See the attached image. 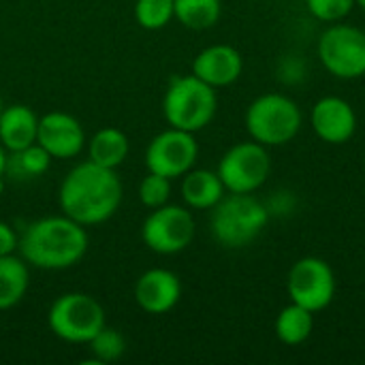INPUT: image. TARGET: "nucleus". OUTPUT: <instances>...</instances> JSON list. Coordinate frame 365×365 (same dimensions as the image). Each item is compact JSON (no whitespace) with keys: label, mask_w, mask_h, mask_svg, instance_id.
<instances>
[{"label":"nucleus","mask_w":365,"mask_h":365,"mask_svg":"<svg viewBox=\"0 0 365 365\" xmlns=\"http://www.w3.org/2000/svg\"><path fill=\"white\" fill-rule=\"evenodd\" d=\"M124 190L115 169L86 160L73 167L58 192L60 210L83 227L107 222L120 210Z\"/></svg>","instance_id":"nucleus-1"},{"label":"nucleus","mask_w":365,"mask_h":365,"mask_svg":"<svg viewBox=\"0 0 365 365\" xmlns=\"http://www.w3.org/2000/svg\"><path fill=\"white\" fill-rule=\"evenodd\" d=\"M88 244L86 227L62 214L30 222L17 242V250L28 265L60 272L77 265L86 257Z\"/></svg>","instance_id":"nucleus-2"},{"label":"nucleus","mask_w":365,"mask_h":365,"mask_svg":"<svg viewBox=\"0 0 365 365\" xmlns=\"http://www.w3.org/2000/svg\"><path fill=\"white\" fill-rule=\"evenodd\" d=\"M267 205L250 195L229 192L214 207L210 216L212 237L229 250H240L252 244L267 227Z\"/></svg>","instance_id":"nucleus-3"},{"label":"nucleus","mask_w":365,"mask_h":365,"mask_svg":"<svg viewBox=\"0 0 365 365\" xmlns=\"http://www.w3.org/2000/svg\"><path fill=\"white\" fill-rule=\"evenodd\" d=\"M244 122L252 141L265 148H280L299 135L304 115L291 96L282 92H265L248 105Z\"/></svg>","instance_id":"nucleus-4"},{"label":"nucleus","mask_w":365,"mask_h":365,"mask_svg":"<svg viewBox=\"0 0 365 365\" xmlns=\"http://www.w3.org/2000/svg\"><path fill=\"white\" fill-rule=\"evenodd\" d=\"M218 109L216 88L199 77L175 75L163 96V115L169 126L188 133H199L212 124Z\"/></svg>","instance_id":"nucleus-5"},{"label":"nucleus","mask_w":365,"mask_h":365,"mask_svg":"<svg viewBox=\"0 0 365 365\" xmlns=\"http://www.w3.org/2000/svg\"><path fill=\"white\" fill-rule=\"evenodd\" d=\"M47 325L56 338L68 344H88L107 325L105 308L88 293H64L49 306Z\"/></svg>","instance_id":"nucleus-6"},{"label":"nucleus","mask_w":365,"mask_h":365,"mask_svg":"<svg viewBox=\"0 0 365 365\" xmlns=\"http://www.w3.org/2000/svg\"><path fill=\"white\" fill-rule=\"evenodd\" d=\"M317 56L323 68L338 79H359L365 75V30L334 21L317 41Z\"/></svg>","instance_id":"nucleus-7"},{"label":"nucleus","mask_w":365,"mask_h":365,"mask_svg":"<svg viewBox=\"0 0 365 365\" xmlns=\"http://www.w3.org/2000/svg\"><path fill=\"white\" fill-rule=\"evenodd\" d=\"M216 171L227 192L250 195L267 182L272 173V158L265 145L252 139L240 141L222 154Z\"/></svg>","instance_id":"nucleus-8"},{"label":"nucleus","mask_w":365,"mask_h":365,"mask_svg":"<svg viewBox=\"0 0 365 365\" xmlns=\"http://www.w3.org/2000/svg\"><path fill=\"white\" fill-rule=\"evenodd\" d=\"M197 233L195 216L190 207L165 203L148 214L141 227L143 244L156 255H180L184 252Z\"/></svg>","instance_id":"nucleus-9"},{"label":"nucleus","mask_w":365,"mask_h":365,"mask_svg":"<svg viewBox=\"0 0 365 365\" xmlns=\"http://www.w3.org/2000/svg\"><path fill=\"white\" fill-rule=\"evenodd\" d=\"M336 274L325 259L304 257L293 263L287 278V291L293 304L319 314L336 297Z\"/></svg>","instance_id":"nucleus-10"},{"label":"nucleus","mask_w":365,"mask_h":365,"mask_svg":"<svg viewBox=\"0 0 365 365\" xmlns=\"http://www.w3.org/2000/svg\"><path fill=\"white\" fill-rule=\"evenodd\" d=\"M199 158V143L195 133L173 128L158 133L145 148V167L152 173H160L169 180L188 173Z\"/></svg>","instance_id":"nucleus-11"},{"label":"nucleus","mask_w":365,"mask_h":365,"mask_svg":"<svg viewBox=\"0 0 365 365\" xmlns=\"http://www.w3.org/2000/svg\"><path fill=\"white\" fill-rule=\"evenodd\" d=\"M36 143L51 158L68 160L86 148V133L75 115L64 111H49L38 120Z\"/></svg>","instance_id":"nucleus-12"},{"label":"nucleus","mask_w":365,"mask_h":365,"mask_svg":"<svg viewBox=\"0 0 365 365\" xmlns=\"http://www.w3.org/2000/svg\"><path fill=\"white\" fill-rule=\"evenodd\" d=\"M310 126L321 141L342 145L357 133V113L346 98L323 96L310 111Z\"/></svg>","instance_id":"nucleus-13"},{"label":"nucleus","mask_w":365,"mask_h":365,"mask_svg":"<svg viewBox=\"0 0 365 365\" xmlns=\"http://www.w3.org/2000/svg\"><path fill=\"white\" fill-rule=\"evenodd\" d=\"M180 299L182 282L171 269H148L135 282V302L148 314H167L180 304Z\"/></svg>","instance_id":"nucleus-14"},{"label":"nucleus","mask_w":365,"mask_h":365,"mask_svg":"<svg viewBox=\"0 0 365 365\" xmlns=\"http://www.w3.org/2000/svg\"><path fill=\"white\" fill-rule=\"evenodd\" d=\"M244 58L242 53L227 43H216L201 49L192 60V75L205 81L212 88H227L242 77Z\"/></svg>","instance_id":"nucleus-15"},{"label":"nucleus","mask_w":365,"mask_h":365,"mask_svg":"<svg viewBox=\"0 0 365 365\" xmlns=\"http://www.w3.org/2000/svg\"><path fill=\"white\" fill-rule=\"evenodd\" d=\"M38 115L28 105H9L0 113V143L6 152H15L36 143Z\"/></svg>","instance_id":"nucleus-16"},{"label":"nucleus","mask_w":365,"mask_h":365,"mask_svg":"<svg viewBox=\"0 0 365 365\" xmlns=\"http://www.w3.org/2000/svg\"><path fill=\"white\" fill-rule=\"evenodd\" d=\"M182 201L190 210H212L225 195L227 188L218 175V171L212 169H190L182 175L180 184Z\"/></svg>","instance_id":"nucleus-17"},{"label":"nucleus","mask_w":365,"mask_h":365,"mask_svg":"<svg viewBox=\"0 0 365 365\" xmlns=\"http://www.w3.org/2000/svg\"><path fill=\"white\" fill-rule=\"evenodd\" d=\"M86 145H88V160L107 169H118L126 160L130 150L128 137L113 126H105L96 130Z\"/></svg>","instance_id":"nucleus-18"},{"label":"nucleus","mask_w":365,"mask_h":365,"mask_svg":"<svg viewBox=\"0 0 365 365\" xmlns=\"http://www.w3.org/2000/svg\"><path fill=\"white\" fill-rule=\"evenodd\" d=\"M30 284L28 263L21 257L6 255L0 257V310L15 308Z\"/></svg>","instance_id":"nucleus-19"},{"label":"nucleus","mask_w":365,"mask_h":365,"mask_svg":"<svg viewBox=\"0 0 365 365\" xmlns=\"http://www.w3.org/2000/svg\"><path fill=\"white\" fill-rule=\"evenodd\" d=\"M274 331H276V338L282 344L299 346L314 331V312H310L304 306H297V304L291 302L289 306H284L278 312L276 323H274Z\"/></svg>","instance_id":"nucleus-20"},{"label":"nucleus","mask_w":365,"mask_h":365,"mask_svg":"<svg viewBox=\"0 0 365 365\" xmlns=\"http://www.w3.org/2000/svg\"><path fill=\"white\" fill-rule=\"evenodd\" d=\"M49 165H51V156L38 143H32L28 148L6 154L4 175H11L13 180H19V182H28V180H36L45 175Z\"/></svg>","instance_id":"nucleus-21"},{"label":"nucleus","mask_w":365,"mask_h":365,"mask_svg":"<svg viewBox=\"0 0 365 365\" xmlns=\"http://www.w3.org/2000/svg\"><path fill=\"white\" fill-rule=\"evenodd\" d=\"M222 15L220 0H175V19L190 30H207Z\"/></svg>","instance_id":"nucleus-22"},{"label":"nucleus","mask_w":365,"mask_h":365,"mask_svg":"<svg viewBox=\"0 0 365 365\" xmlns=\"http://www.w3.org/2000/svg\"><path fill=\"white\" fill-rule=\"evenodd\" d=\"M135 19L145 30H163L175 19V0H137Z\"/></svg>","instance_id":"nucleus-23"},{"label":"nucleus","mask_w":365,"mask_h":365,"mask_svg":"<svg viewBox=\"0 0 365 365\" xmlns=\"http://www.w3.org/2000/svg\"><path fill=\"white\" fill-rule=\"evenodd\" d=\"M90 353L94 357L96 364H111V361H118L124 351H126V340L124 336L118 331V329H111V327H103L90 342Z\"/></svg>","instance_id":"nucleus-24"},{"label":"nucleus","mask_w":365,"mask_h":365,"mask_svg":"<svg viewBox=\"0 0 365 365\" xmlns=\"http://www.w3.org/2000/svg\"><path fill=\"white\" fill-rule=\"evenodd\" d=\"M171 182L169 178L160 175V173H152L148 171V175L141 180L139 184V199L145 207L156 210L165 203H169L171 197Z\"/></svg>","instance_id":"nucleus-25"},{"label":"nucleus","mask_w":365,"mask_h":365,"mask_svg":"<svg viewBox=\"0 0 365 365\" xmlns=\"http://www.w3.org/2000/svg\"><path fill=\"white\" fill-rule=\"evenodd\" d=\"M310 15L319 21H342L357 4L355 0H306Z\"/></svg>","instance_id":"nucleus-26"},{"label":"nucleus","mask_w":365,"mask_h":365,"mask_svg":"<svg viewBox=\"0 0 365 365\" xmlns=\"http://www.w3.org/2000/svg\"><path fill=\"white\" fill-rule=\"evenodd\" d=\"M278 79L287 86H297L306 79L308 75V66H306V60L302 56H295V53H287L278 60Z\"/></svg>","instance_id":"nucleus-27"},{"label":"nucleus","mask_w":365,"mask_h":365,"mask_svg":"<svg viewBox=\"0 0 365 365\" xmlns=\"http://www.w3.org/2000/svg\"><path fill=\"white\" fill-rule=\"evenodd\" d=\"M17 242H19V237H17L15 229L9 222L0 220V257L13 255L17 250Z\"/></svg>","instance_id":"nucleus-28"},{"label":"nucleus","mask_w":365,"mask_h":365,"mask_svg":"<svg viewBox=\"0 0 365 365\" xmlns=\"http://www.w3.org/2000/svg\"><path fill=\"white\" fill-rule=\"evenodd\" d=\"M4 169H6V150L0 143V180L4 178Z\"/></svg>","instance_id":"nucleus-29"},{"label":"nucleus","mask_w":365,"mask_h":365,"mask_svg":"<svg viewBox=\"0 0 365 365\" xmlns=\"http://www.w3.org/2000/svg\"><path fill=\"white\" fill-rule=\"evenodd\" d=\"M355 4H357V6H361V9L365 11V0H355Z\"/></svg>","instance_id":"nucleus-30"},{"label":"nucleus","mask_w":365,"mask_h":365,"mask_svg":"<svg viewBox=\"0 0 365 365\" xmlns=\"http://www.w3.org/2000/svg\"><path fill=\"white\" fill-rule=\"evenodd\" d=\"M2 109H4V103H2V98H0V113H2Z\"/></svg>","instance_id":"nucleus-31"},{"label":"nucleus","mask_w":365,"mask_h":365,"mask_svg":"<svg viewBox=\"0 0 365 365\" xmlns=\"http://www.w3.org/2000/svg\"><path fill=\"white\" fill-rule=\"evenodd\" d=\"M364 169H365V158H364Z\"/></svg>","instance_id":"nucleus-32"}]
</instances>
